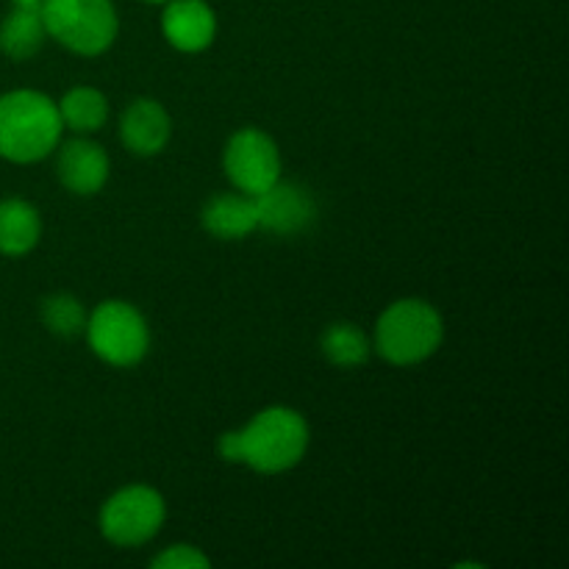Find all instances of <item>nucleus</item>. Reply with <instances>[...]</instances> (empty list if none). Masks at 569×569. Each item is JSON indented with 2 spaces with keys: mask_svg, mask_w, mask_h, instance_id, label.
Listing matches in <instances>:
<instances>
[{
  "mask_svg": "<svg viewBox=\"0 0 569 569\" xmlns=\"http://www.w3.org/2000/svg\"><path fill=\"white\" fill-rule=\"evenodd\" d=\"M87 342L100 361L111 367H133L148 356L150 326L142 311L126 300H103L87 315Z\"/></svg>",
  "mask_w": 569,
  "mask_h": 569,
  "instance_id": "39448f33",
  "label": "nucleus"
},
{
  "mask_svg": "<svg viewBox=\"0 0 569 569\" xmlns=\"http://www.w3.org/2000/svg\"><path fill=\"white\" fill-rule=\"evenodd\" d=\"M44 31L78 56H100L114 44L120 20L111 0H42Z\"/></svg>",
  "mask_w": 569,
  "mask_h": 569,
  "instance_id": "20e7f679",
  "label": "nucleus"
},
{
  "mask_svg": "<svg viewBox=\"0 0 569 569\" xmlns=\"http://www.w3.org/2000/svg\"><path fill=\"white\" fill-rule=\"evenodd\" d=\"M59 106L37 89H11L0 94V159L14 164L42 161L59 148Z\"/></svg>",
  "mask_w": 569,
  "mask_h": 569,
  "instance_id": "f03ea898",
  "label": "nucleus"
},
{
  "mask_svg": "<svg viewBox=\"0 0 569 569\" xmlns=\"http://www.w3.org/2000/svg\"><path fill=\"white\" fill-rule=\"evenodd\" d=\"M222 170L237 192L259 194L281 178V150L261 128H239L222 150Z\"/></svg>",
  "mask_w": 569,
  "mask_h": 569,
  "instance_id": "0eeeda50",
  "label": "nucleus"
},
{
  "mask_svg": "<svg viewBox=\"0 0 569 569\" xmlns=\"http://www.w3.org/2000/svg\"><path fill=\"white\" fill-rule=\"evenodd\" d=\"M445 339V320L437 306L420 298L389 303L376 322L372 348L395 367H415L431 359Z\"/></svg>",
  "mask_w": 569,
  "mask_h": 569,
  "instance_id": "7ed1b4c3",
  "label": "nucleus"
},
{
  "mask_svg": "<svg viewBox=\"0 0 569 569\" xmlns=\"http://www.w3.org/2000/svg\"><path fill=\"white\" fill-rule=\"evenodd\" d=\"M39 317H42V326L48 328L56 337H78L87 328V309H83L81 300L70 292H53L42 300L39 306Z\"/></svg>",
  "mask_w": 569,
  "mask_h": 569,
  "instance_id": "f3484780",
  "label": "nucleus"
},
{
  "mask_svg": "<svg viewBox=\"0 0 569 569\" xmlns=\"http://www.w3.org/2000/svg\"><path fill=\"white\" fill-rule=\"evenodd\" d=\"M200 222H203L206 233L226 239V242L250 237L259 228L253 194L237 192V189L214 194V198L206 200L203 211H200Z\"/></svg>",
  "mask_w": 569,
  "mask_h": 569,
  "instance_id": "f8f14e48",
  "label": "nucleus"
},
{
  "mask_svg": "<svg viewBox=\"0 0 569 569\" xmlns=\"http://www.w3.org/2000/svg\"><path fill=\"white\" fill-rule=\"evenodd\" d=\"M172 137V117L159 100L137 98L120 117V139L133 156H159Z\"/></svg>",
  "mask_w": 569,
  "mask_h": 569,
  "instance_id": "9b49d317",
  "label": "nucleus"
},
{
  "mask_svg": "<svg viewBox=\"0 0 569 569\" xmlns=\"http://www.w3.org/2000/svg\"><path fill=\"white\" fill-rule=\"evenodd\" d=\"M48 42L42 11L37 6L14 3V9L0 22V53L11 61H28Z\"/></svg>",
  "mask_w": 569,
  "mask_h": 569,
  "instance_id": "ddd939ff",
  "label": "nucleus"
},
{
  "mask_svg": "<svg viewBox=\"0 0 569 569\" xmlns=\"http://www.w3.org/2000/svg\"><path fill=\"white\" fill-rule=\"evenodd\" d=\"M144 3H167V0H144Z\"/></svg>",
  "mask_w": 569,
  "mask_h": 569,
  "instance_id": "aec40b11",
  "label": "nucleus"
},
{
  "mask_svg": "<svg viewBox=\"0 0 569 569\" xmlns=\"http://www.w3.org/2000/svg\"><path fill=\"white\" fill-rule=\"evenodd\" d=\"M161 33L181 53H203L217 37V14L206 0H167Z\"/></svg>",
  "mask_w": 569,
  "mask_h": 569,
  "instance_id": "9d476101",
  "label": "nucleus"
},
{
  "mask_svg": "<svg viewBox=\"0 0 569 569\" xmlns=\"http://www.w3.org/2000/svg\"><path fill=\"white\" fill-rule=\"evenodd\" d=\"M167 503L159 489L148 483H131L111 495L100 509V533L117 548L148 545L161 531Z\"/></svg>",
  "mask_w": 569,
  "mask_h": 569,
  "instance_id": "423d86ee",
  "label": "nucleus"
},
{
  "mask_svg": "<svg viewBox=\"0 0 569 569\" xmlns=\"http://www.w3.org/2000/svg\"><path fill=\"white\" fill-rule=\"evenodd\" d=\"M309 442V422L300 411L270 406L239 431L222 433L217 450L228 465H244L261 476H278L303 461Z\"/></svg>",
  "mask_w": 569,
  "mask_h": 569,
  "instance_id": "f257e3e1",
  "label": "nucleus"
},
{
  "mask_svg": "<svg viewBox=\"0 0 569 569\" xmlns=\"http://www.w3.org/2000/svg\"><path fill=\"white\" fill-rule=\"evenodd\" d=\"M209 565V556L192 545H170L150 561L153 569H206Z\"/></svg>",
  "mask_w": 569,
  "mask_h": 569,
  "instance_id": "a211bd4d",
  "label": "nucleus"
},
{
  "mask_svg": "<svg viewBox=\"0 0 569 569\" xmlns=\"http://www.w3.org/2000/svg\"><path fill=\"white\" fill-rule=\"evenodd\" d=\"M320 350L333 367L353 370V367H361L370 359L372 342L365 328H359L356 322H333L320 337Z\"/></svg>",
  "mask_w": 569,
  "mask_h": 569,
  "instance_id": "dca6fc26",
  "label": "nucleus"
},
{
  "mask_svg": "<svg viewBox=\"0 0 569 569\" xmlns=\"http://www.w3.org/2000/svg\"><path fill=\"white\" fill-rule=\"evenodd\" d=\"M253 203L261 231L278 233V237H298L309 231L317 217V203L309 189L283 181V178H278L264 192L253 194Z\"/></svg>",
  "mask_w": 569,
  "mask_h": 569,
  "instance_id": "6e6552de",
  "label": "nucleus"
},
{
  "mask_svg": "<svg viewBox=\"0 0 569 569\" xmlns=\"http://www.w3.org/2000/svg\"><path fill=\"white\" fill-rule=\"evenodd\" d=\"M109 153L92 139H70V142L61 144L59 156H56V178L67 192L78 194V198L98 194L109 181Z\"/></svg>",
  "mask_w": 569,
  "mask_h": 569,
  "instance_id": "1a4fd4ad",
  "label": "nucleus"
},
{
  "mask_svg": "<svg viewBox=\"0 0 569 569\" xmlns=\"http://www.w3.org/2000/svg\"><path fill=\"white\" fill-rule=\"evenodd\" d=\"M11 3H28V6H37V3H42V0H11Z\"/></svg>",
  "mask_w": 569,
  "mask_h": 569,
  "instance_id": "6ab92c4d",
  "label": "nucleus"
},
{
  "mask_svg": "<svg viewBox=\"0 0 569 569\" xmlns=\"http://www.w3.org/2000/svg\"><path fill=\"white\" fill-rule=\"evenodd\" d=\"M56 106H59L61 126L81 137L100 131L109 120V100L94 87H72Z\"/></svg>",
  "mask_w": 569,
  "mask_h": 569,
  "instance_id": "2eb2a0df",
  "label": "nucleus"
},
{
  "mask_svg": "<svg viewBox=\"0 0 569 569\" xmlns=\"http://www.w3.org/2000/svg\"><path fill=\"white\" fill-rule=\"evenodd\" d=\"M42 239V217L22 198L0 200V253L9 259L31 253Z\"/></svg>",
  "mask_w": 569,
  "mask_h": 569,
  "instance_id": "4468645a",
  "label": "nucleus"
}]
</instances>
